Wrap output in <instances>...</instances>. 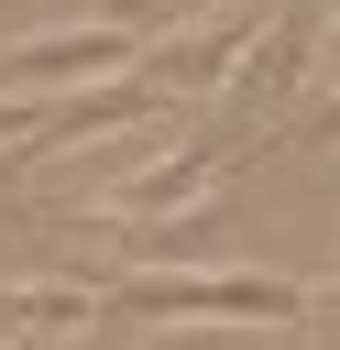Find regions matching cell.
<instances>
[{
    "instance_id": "6da1fadb",
    "label": "cell",
    "mask_w": 340,
    "mask_h": 350,
    "mask_svg": "<svg viewBox=\"0 0 340 350\" xmlns=\"http://www.w3.org/2000/svg\"><path fill=\"white\" fill-rule=\"evenodd\" d=\"M99 317H121V328H175V317L285 328V317H318V284H285V273H121V284H99Z\"/></svg>"
},
{
    "instance_id": "7a4b0ae2",
    "label": "cell",
    "mask_w": 340,
    "mask_h": 350,
    "mask_svg": "<svg viewBox=\"0 0 340 350\" xmlns=\"http://www.w3.org/2000/svg\"><path fill=\"white\" fill-rule=\"evenodd\" d=\"M241 175V142H186V153H165V164H143V175H110L99 186V230H165L175 208H197V197H219Z\"/></svg>"
},
{
    "instance_id": "277c9868",
    "label": "cell",
    "mask_w": 340,
    "mask_h": 350,
    "mask_svg": "<svg viewBox=\"0 0 340 350\" xmlns=\"http://www.w3.org/2000/svg\"><path fill=\"white\" fill-rule=\"evenodd\" d=\"M0 317L33 339H66V328H99V284H0Z\"/></svg>"
},
{
    "instance_id": "3957f363",
    "label": "cell",
    "mask_w": 340,
    "mask_h": 350,
    "mask_svg": "<svg viewBox=\"0 0 340 350\" xmlns=\"http://www.w3.org/2000/svg\"><path fill=\"white\" fill-rule=\"evenodd\" d=\"M252 33H263V11H230V22H208V33H175L165 55H143V88H154V98L175 109L186 88H219V77H241Z\"/></svg>"
},
{
    "instance_id": "5b68a950",
    "label": "cell",
    "mask_w": 340,
    "mask_h": 350,
    "mask_svg": "<svg viewBox=\"0 0 340 350\" xmlns=\"http://www.w3.org/2000/svg\"><path fill=\"white\" fill-rule=\"evenodd\" d=\"M186 11H219V0H99V22H110V33H132V44H143V33H165V22H186Z\"/></svg>"
}]
</instances>
